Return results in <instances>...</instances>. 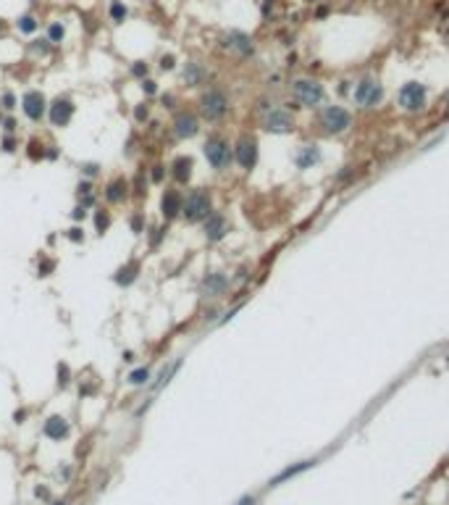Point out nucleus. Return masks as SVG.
I'll use <instances>...</instances> for the list:
<instances>
[{
  "label": "nucleus",
  "instance_id": "obj_25",
  "mask_svg": "<svg viewBox=\"0 0 449 505\" xmlns=\"http://www.w3.org/2000/svg\"><path fill=\"white\" fill-rule=\"evenodd\" d=\"M63 37H66V29H63V24L53 21V24H50V29H48V40L55 45V42H61Z\"/></svg>",
  "mask_w": 449,
  "mask_h": 505
},
{
  "label": "nucleus",
  "instance_id": "obj_19",
  "mask_svg": "<svg viewBox=\"0 0 449 505\" xmlns=\"http://www.w3.org/2000/svg\"><path fill=\"white\" fill-rule=\"evenodd\" d=\"M190 177H192V158L190 155H179L173 161V179L184 184V182H190Z\"/></svg>",
  "mask_w": 449,
  "mask_h": 505
},
{
  "label": "nucleus",
  "instance_id": "obj_28",
  "mask_svg": "<svg viewBox=\"0 0 449 505\" xmlns=\"http://www.w3.org/2000/svg\"><path fill=\"white\" fill-rule=\"evenodd\" d=\"M50 45H53V42H50V40H35V42H32V50H35L37 55H48Z\"/></svg>",
  "mask_w": 449,
  "mask_h": 505
},
{
  "label": "nucleus",
  "instance_id": "obj_11",
  "mask_svg": "<svg viewBox=\"0 0 449 505\" xmlns=\"http://www.w3.org/2000/svg\"><path fill=\"white\" fill-rule=\"evenodd\" d=\"M197 116L190 113V111H179L176 119H173V132L176 137H194L197 134Z\"/></svg>",
  "mask_w": 449,
  "mask_h": 505
},
{
  "label": "nucleus",
  "instance_id": "obj_8",
  "mask_svg": "<svg viewBox=\"0 0 449 505\" xmlns=\"http://www.w3.org/2000/svg\"><path fill=\"white\" fill-rule=\"evenodd\" d=\"M21 106H24V113H27L32 121H40L45 116V111H48V100H45V95L37 92V90H29V92L24 95Z\"/></svg>",
  "mask_w": 449,
  "mask_h": 505
},
{
  "label": "nucleus",
  "instance_id": "obj_12",
  "mask_svg": "<svg viewBox=\"0 0 449 505\" xmlns=\"http://www.w3.org/2000/svg\"><path fill=\"white\" fill-rule=\"evenodd\" d=\"M181 205H184V200L176 190H166L163 192V200H160V211H163L166 218H176L181 213Z\"/></svg>",
  "mask_w": 449,
  "mask_h": 505
},
{
  "label": "nucleus",
  "instance_id": "obj_1",
  "mask_svg": "<svg viewBox=\"0 0 449 505\" xmlns=\"http://www.w3.org/2000/svg\"><path fill=\"white\" fill-rule=\"evenodd\" d=\"M210 195L205 190H192L187 195L184 205H181V213L187 216V221H203V218L210 216Z\"/></svg>",
  "mask_w": 449,
  "mask_h": 505
},
{
  "label": "nucleus",
  "instance_id": "obj_26",
  "mask_svg": "<svg viewBox=\"0 0 449 505\" xmlns=\"http://www.w3.org/2000/svg\"><path fill=\"white\" fill-rule=\"evenodd\" d=\"M95 226H97V234H103V232L110 226V213L108 211H97L95 213Z\"/></svg>",
  "mask_w": 449,
  "mask_h": 505
},
{
  "label": "nucleus",
  "instance_id": "obj_32",
  "mask_svg": "<svg viewBox=\"0 0 449 505\" xmlns=\"http://www.w3.org/2000/svg\"><path fill=\"white\" fill-rule=\"evenodd\" d=\"M69 381V366L63 363V366H58V384H66Z\"/></svg>",
  "mask_w": 449,
  "mask_h": 505
},
{
  "label": "nucleus",
  "instance_id": "obj_42",
  "mask_svg": "<svg viewBox=\"0 0 449 505\" xmlns=\"http://www.w3.org/2000/svg\"><path fill=\"white\" fill-rule=\"evenodd\" d=\"M71 216H74L76 221H79V218H84V205H79V208H74V213H71Z\"/></svg>",
  "mask_w": 449,
  "mask_h": 505
},
{
  "label": "nucleus",
  "instance_id": "obj_29",
  "mask_svg": "<svg viewBox=\"0 0 449 505\" xmlns=\"http://www.w3.org/2000/svg\"><path fill=\"white\" fill-rule=\"evenodd\" d=\"M308 466H310V463H299V466H294V469H289V471H284V474H281V476H278V479H273V484H278V482H284V479H289V476H294V474H297V471H302V469H308Z\"/></svg>",
  "mask_w": 449,
  "mask_h": 505
},
{
  "label": "nucleus",
  "instance_id": "obj_24",
  "mask_svg": "<svg viewBox=\"0 0 449 505\" xmlns=\"http://www.w3.org/2000/svg\"><path fill=\"white\" fill-rule=\"evenodd\" d=\"M184 79H187V84H197L203 79V66H200V63H190L187 71H184Z\"/></svg>",
  "mask_w": 449,
  "mask_h": 505
},
{
  "label": "nucleus",
  "instance_id": "obj_39",
  "mask_svg": "<svg viewBox=\"0 0 449 505\" xmlns=\"http://www.w3.org/2000/svg\"><path fill=\"white\" fill-rule=\"evenodd\" d=\"M163 179V166H155L153 168V182H160Z\"/></svg>",
  "mask_w": 449,
  "mask_h": 505
},
{
  "label": "nucleus",
  "instance_id": "obj_2",
  "mask_svg": "<svg viewBox=\"0 0 449 505\" xmlns=\"http://www.w3.org/2000/svg\"><path fill=\"white\" fill-rule=\"evenodd\" d=\"M226 111H229V100H226V95L221 92L218 87H210L203 98H200V113H203L207 121L224 119Z\"/></svg>",
  "mask_w": 449,
  "mask_h": 505
},
{
  "label": "nucleus",
  "instance_id": "obj_9",
  "mask_svg": "<svg viewBox=\"0 0 449 505\" xmlns=\"http://www.w3.org/2000/svg\"><path fill=\"white\" fill-rule=\"evenodd\" d=\"M237 163L242 166V168H255V163H258V147H255V140L252 137H242L237 142Z\"/></svg>",
  "mask_w": 449,
  "mask_h": 505
},
{
  "label": "nucleus",
  "instance_id": "obj_43",
  "mask_svg": "<svg viewBox=\"0 0 449 505\" xmlns=\"http://www.w3.org/2000/svg\"><path fill=\"white\" fill-rule=\"evenodd\" d=\"M237 505H252V497H242V500H239Z\"/></svg>",
  "mask_w": 449,
  "mask_h": 505
},
{
  "label": "nucleus",
  "instance_id": "obj_10",
  "mask_svg": "<svg viewBox=\"0 0 449 505\" xmlns=\"http://www.w3.org/2000/svg\"><path fill=\"white\" fill-rule=\"evenodd\" d=\"M50 121H53V126H66L71 121V116H74V106H71L69 98H58L50 103Z\"/></svg>",
  "mask_w": 449,
  "mask_h": 505
},
{
  "label": "nucleus",
  "instance_id": "obj_44",
  "mask_svg": "<svg viewBox=\"0 0 449 505\" xmlns=\"http://www.w3.org/2000/svg\"><path fill=\"white\" fill-rule=\"evenodd\" d=\"M53 505H69V503H66V500H61V503H53Z\"/></svg>",
  "mask_w": 449,
  "mask_h": 505
},
{
  "label": "nucleus",
  "instance_id": "obj_22",
  "mask_svg": "<svg viewBox=\"0 0 449 505\" xmlns=\"http://www.w3.org/2000/svg\"><path fill=\"white\" fill-rule=\"evenodd\" d=\"M16 27H18V32H24V35H32V32H37L40 24H37V18L32 16V14H27V16H21L16 21Z\"/></svg>",
  "mask_w": 449,
  "mask_h": 505
},
{
  "label": "nucleus",
  "instance_id": "obj_18",
  "mask_svg": "<svg viewBox=\"0 0 449 505\" xmlns=\"http://www.w3.org/2000/svg\"><path fill=\"white\" fill-rule=\"evenodd\" d=\"M42 432H45V437H50V439H61V437L69 434V424H66V418L53 416V418L45 421V429Z\"/></svg>",
  "mask_w": 449,
  "mask_h": 505
},
{
  "label": "nucleus",
  "instance_id": "obj_33",
  "mask_svg": "<svg viewBox=\"0 0 449 505\" xmlns=\"http://www.w3.org/2000/svg\"><path fill=\"white\" fill-rule=\"evenodd\" d=\"M134 119L137 121H145L147 119V106H137L134 108Z\"/></svg>",
  "mask_w": 449,
  "mask_h": 505
},
{
  "label": "nucleus",
  "instance_id": "obj_16",
  "mask_svg": "<svg viewBox=\"0 0 449 505\" xmlns=\"http://www.w3.org/2000/svg\"><path fill=\"white\" fill-rule=\"evenodd\" d=\"M205 234H207V239H221L226 234V218L221 216V213H210V216L205 218Z\"/></svg>",
  "mask_w": 449,
  "mask_h": 505
},
{
  "label": "nucleus",
  "instance_id": "obj_17",
  "mask_svg": "<svg viewBox=\"0 0 449 505\" xmlns=\"http://www.w3.org/2000/svg\"><path fill=\"white\" fill-rule=\"evenodd\" d=\"M226 45H229L234 53H239V55H250V53H252V42H250V37L242 35V32H231V35L226 37Z\"/></svg>",
  "mask_w": 449,
  "mask_h": 505
},
{
  "label": "nucleus",
  "instance_id": "obj_15",
  "mask_svg": "<svg viewBox=\"0 0 449 505\" xmlns=\"http://www.w3.org/2000/svg\"><path fill=\"white\" fill-rule=\"evenodd\" d=\"M265 129L268 132H289L292 129V116L286 111H271L265 116Z\"/></svg>",
  "mask_w": 449,
  "mask_h": 505
},
{
  "label": "nucleus",
  "instance_id": "obj_37",
  "mask_svg": "<svg viewBox=\"0 0 449 505\" xmlns=\"http://www.w3.org/2000/svg\"><path fill=\"white\" fill-rule=\"evenodd\" d=\"M3 150H5V153H14V150H16V142L11 140V137H5V142H3Z\"/></svg>",
  "mask_w": 449,
  "mask_h": 505
},
{
  "label": "nucleus",
  "instance_id": "obj_27",
  "mask_svg": "<svg viewBox=\"0 0 449 505\" xmlns=\"http://www.w3.org/2000/svg\"><path fill=\"white\" fill-rule=\"evenodd\" d=\"M147 379H150V371H147V368H137V371L129 374V384H137V387L145 384Z\"/></svg>",
  "mask_w": 449,
  "mask_h": 505
},
{
  "label": "nucleus",
  "instance_id": "obj_23",
  "mask_svg": "<svg viewBox=\"0 0 449 505\" xmlns=\"http://www.w3.org/2000/svg\"><path fill=\"white\" fill-rule=\"evenodd\" d=\"M129 16V11H126V5L121 3V0H113L110 3V21H116V24H121L123 18Z\"/></svg>",
  "mask_w": 449,
  "mask_h": 505
},
{
  "label": "nucleus",
  "instance_id": "obj_5",
  "mask_svg": "<svg viewBox=\"0 0 449 505\" xmlns=\"http://www.w3.org/2000/svg\"><path fill=\"white\" fill-rule=\"evenodd\" d=\"M381 98H383V90H381V84H376L373 79H363L355 90V100H357V106H363V108L379 106Z\"/></svg>",
  "mask_w": 449,
  "mask_h": 505
},
{
  "label": "nucleus",
  "instance_id": "obj_36",
  "mask_svg": "<svg viewBox=\"0 0 449 505\" xmlns=\"http://www.w3.org/2000/svg\"><path fill=\"white\" fill-rule=\"evenodd\" d=\"M142 90H145L147 95H153V92H155V82H150V79H142Z\"/></svg>",
  "mask_w": 449,
  "mask_h": 505
},
{
  "label": "nucleus",
  "instance_id": "obj_21",
  "mask_svg": "<svg viewBox=\"0 0 449 505\" xmlns=\"http://www.w3.org/2000/svg\"><path fill=\"white\" fill-rule=\"evenodd\" d=\"M318 158H321V153H318V147L308 145V147H302V153L297 155V166H299V168H310L313 163H318Z\"/></svg>",
  "mask_w": 449,
  "mask_h": 505
},
{
  "label": "nucleus",
  "instance_id": "obj_34",
  "mask_svg": "<svg viewBox=\"0 0 449 505\" xmlns=\"http://www.w3.org/2000/svg\"><path fill=\"white\" fill-rule=\"evenodd\" d=\"M53 269H55V263H53V261H42V266H40V276H48Z\"/></svg>",
  "mask_w": 449,
  "mask_h": 505
},
{
  "label": "nucleus",
  "instance_id": "obj_40",
  "mask_svg": "<svg viewBox=\"0 0 449 505\" xmlns=\"http://www.w3.org/2000/svg\"><path fill=\"white\" fill-rule=\"evenodd\" d=\"M132 229L137 232V234L142 232V216H134V218H132Z\"/></svg>",
  "mask_w": 449,
  "mask_h": 505
},
{
  "label": "nucleus",
  "instance_id": "obj_3",
  "mask_svg": "<svg viewBox=\"0 0 449 505\" xmlns=\"http://www.w3.org/2000/svg\"><path fill=\"white\" fill-rule=\"evenodd\" d=\"M205 158L213 168H226L231 161V150H229V142L224 137H210L205 142Z\"/></svg>",
  "mask_w": 449,
  "mask_h": 505
},
{
  "label": "nucleus",
  "instance_id": "obj_31",
  "mask_svg": "<svg viewBox=\"0 0 449 505\" xmlns=\"http://www.w3.org/2000/svg\"><path fill=\"white\" fill-rule=\"evenodd\" d=\"M69 239L71 242H84V232L79 226H74V229H69Z\"/></svg>",
  "mask_w": 449,
  "mask_h": 505
},
{
  "label": "nucleus",
  "instance_id": "obj_13",
  "mask_svg": "<svg viewBox=\"0 0 449 505\" xmlns=\"http://www.w3.org/2000/svg\"><path fill=\"white\" fill-rule=\"evenodd\" d=\"M226 287H229V279H226L224 274H218V271H213V274H207L203 279V289H205V295H210V297L224 295Z\"/></svg>",
  "mask_w": 449,
  "mask_h": 505
},
{
  "label": "nucleus",
  "instance_id": "obj_41",
  "mask_svg": "<svg viewBox=\"0 0 449 505\" xmlns=\"http://www.w3.org/2000/svg\"><path fill=\"white\" fill-rule=\"evenodd\" d=\"M84 174H87V177H95V174H97V166H95V163H87V166H84Z\"/></svg>",
  "mask_w": 449,
  "mask_h": 505
},
{
  "label": "nucleus",
  "instance_id": "obj_30",
  "mask_svg": "<svg viewBox=\"0 0 449 505\" xmlns=\"http://www.w3.org/2000/svg\"><path fill=\"white\" fill-rule=\"evenodd\" d=\"M132 74H134V76H139V79H145V76H147V63L137 61L134 66H132Z\"/></svg>",
  "mask_w": 449,
  "mask_h": 505
},
{
  "label": "nucleus",
  "instance_id": "obj_4",
  "mask_svg": "<svg viewBox=\"0 0 449 505\" xmlns=\"http://www.w3.org/2000/svg\"><path fill=\"white\" fill-rule=\"evenodd\" d=\"M399 106L405 111H420L426 106V87L420 82H407L399 92Z\"/></svg>",
  "mask_w": 449,
  "mask_h": 505
},
{
  "label": "nucleus",
  "instance_id": "obj_20",
  "mask_svg": "<svg viewBox=\"0 0 449 505\" xmlns=\"http://www.w3.org/2000/svg\"><path fill=\"white\" fill-rule=\"evenodd\" d=\"M137 274H139V263H137V261H129L126 266H121L119 271H116V284H121V287H129V284L137 279Z\"/></svg>",
  "mask_w": 449,
  "mask_h": 505
},
{
  "label": "nucleus",
  "instance_id": "obj_7",
  "mask_svg": "<svg viewBox=\"0 0 449 505\" xmlns=\"http://www.w3.org/2000/svg\"><path fill=\"white\" fill-rule=\"evenodd\" d=\"M349 113L344 111V108H339V106H328L326 111H323V116H321V124L326 126V132L328 134H336V132H344V129L349 126Z\"/></svg>",
  "mask_w": 449,
  "mask_h": 505
},
{
  "label": "nucleus",
  "instance_id": "obj_14",
  "mask_svg": "<svg viewBox=\"0 0 449 505\" xmlns=\"http://www.w3.org/2000/svg\"><path fill=\"white\" fill-rule=\"evenodd\" d=\"M129 195V182L123 177H116L110 179L108 187H105V200L108 203H123V198Z\"/></svg>",
  "mask_w": 449,
  "mask_h": 505
},
{
  "label": "nucleus",
  "instance_id": "obj_6",
  "mask_svg": "<svg viewBox=\"0 0 449 505\" xmlns=\"http://www.w3.org/2000/svg\"><path fill=\"white\" fill-rule=\"evenodd\" d=\"M294 95L302 106H318L323 100V87L313 79H297L294 82Z\"/></svg>",
  "mask_w": 449,
  "mask_h": 505
},
{
  "label": "nucleus",
  "instance_id": "obj_38",
  "mask_svg": "<svg viewBox=\"0 0 449 505\" xmlns=\"http://www.w3.org/2000/svg\"><path fill=\"white\" fill-rule=\"evenodd\" d=\"M14 103H16V100H14V95H11V92H5V95H3V106L8 108V111L14 108Z\"/></svg>",
  "mask_w": 449,
  "mask_h": 505
},
{
  "label": "nucleus",
  "instance_id": "obj_35",
  "mask_svg": "<svg viewBox=\"0 0 449 505\" xmlns=\"http://www.w3.org/2000/svg\"><path fill=\"white\" fill-rule=\"evenodd\" d=\"M160 69H173V55H163V58H160Z\"/></svg>",
  "mask_w": 449,
  "mask_h": 505
}]
</instances>
